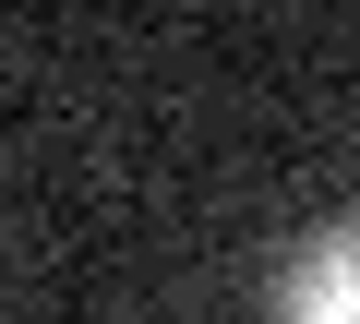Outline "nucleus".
Masks as SVG:
<instances>
[{"mask_svg": "<svg viewBox=\"0 0 360 324\" xmlns=\"http://www.w3.org/2000/svg\"><path fill=\"white\" fill-rule=\"evenodd\" d=\"M276 324H360V216L312 228L276 276Z\"/></svg>", "mask_w": 360, "mask_h": 324, "instance_id": "obj_1", "label": "nucleus"}]
</instances>
